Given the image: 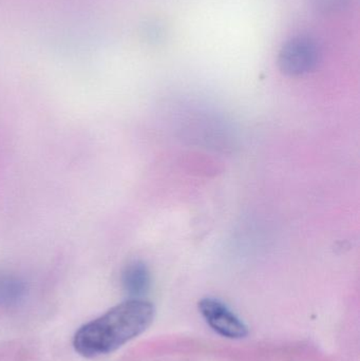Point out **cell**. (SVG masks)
I'll list each match as a JSON object with an SVG mask.
<instances>
[{
    "mask_svg": "<svg viewBox=\"0 0 360 361\" xmlns=\"http://www.w3.org/2000/svg\"><path fill=\"white\" fill-rule=\"evenodd\" d=\"M154 314L149 301L128 299L80 326L74 335V349L86 358L112 353L143 334L154 322Z\"/></svg>",
    "mask_w": 360,
    "mask_h": 361,
    "instance_id": "obj_1",
    "label": "cell"
},
{
    "mask_svg": "<svg viewBox=\"0 0 360 361\" xmlns=\"http://www.w3.org/2000/svg\"><path fill=\"white\" fill-rule=\"evenodd\" d=\"M321 59V50L314 39L306 36L292 38L281 49L278 63L287 75L299 76L316 68Z\"/></svg>",
    "mask_w": 360,
    "mask_h": 361,
    "instance_id": "obj_2",
    "label": "cell"
},
{
    "mask_svg": "<svg viewBox=\"0 0 360 361\" xmlns=\"http://www.w3.org/2000/svg\"><path fill=\"white\" fill-rule=\"evenodd\" d=\"M199 311L203 319L220 336L228 339H242L249 335V328L238 315L219 299H202Z\"/></svg>",
    "mask_w": 360,
    "mask_h": 361,
    "instance_id": "obj_3",
    "label": "cell"
},
{
    "mask_svg": "<svg viewBox=\"0 0 360 361\" xmlns=\"http://www.w3.org/2000/svg\"><path fill=\"white\" fill-rule=\"evenodd\" d=\"M122 284L130 299H143L150 288V273L145 263L132 261L125 267Z\"/></svg>",
    "mask_w": 360,
    "mask_h": 361,
    "instance_id": "obj_4",
    "label": "cell"
},
{
    "mask_svg": "<svg viewBox=\"0 0 360 361\" xmlns=\"http://www.w3.org/2000/svg\"><path fill=\"white\" fill-rule=\"evenodd\" d=\"M27 286L18 276L0 269V307L19 305L25 298Z\"/></svg>",
    "mask_w": 360,
    "mask_h": 361,
    "instance_id": "obj_5",
    "label": "cell"
},
{
    "mask_svg": "<svg viewBox=\"0 0 360 361\" xmlns=\"http://www.w3.org/2000/svg\"><path fill=\"white\" fill-rule=\"evenodd\" d=\"M311 4L321 14L332 15L348 8L350 0H311Z\"/></svg>",
    "mask_w": 360,
    "mask_h": 361,
    "instance_id": "obj_6",
    "label": "cell"
}]
</instances>
